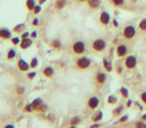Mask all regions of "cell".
<instances>
[{
  "label": "cell",
  "instance_id": "cell-1",
  "mask_svg": "<svg viewBox=\"0 0 146 128\" xmlns=\"http://www.w3.org/2000/svg\"><path fill=\"white\" fill-rule=\"evenodd\" d=\"M122 36H123V38L127 40V41L133 40L137 36V28L134 25H132V24L126 25L122 30Z\"/></svg>",
  "mask_w": 146,
  "mask_h": 128
},
{
  "label": "cell",
  "instance_id": "cell-2",
  "mask_svg": "<svg viewBox=\"0 0 146 128\" xmlns=\"http://www.w3.org/2000/svg\"><path fill=\"white\" fill-rule=\"evenodd\" d=\"M86 50V44H85V42L82 41V40H78L76 42H73L72 44V52L76 54V55H83Z\"/></svg>",
  "mask_w": 146,
  "mask_h": 128
},
{
  "label": "cell",
  "instance_id": "cell-3",
  "mask_svg": "<svg viewBox=\"0 0 146 128\" xmlns=\"http://www.w3.org/2000/svg\"><path fill=\"white\" fill-rule=\"evenodd\" d=\"M91 64H92V61H91V59L88 58V56L82 55L76 60V67L78 70H88L91 66Z\"/></svg>",
  "mask_w": 146,
  "mask_h": 128
},
{
  "label": "cell",
  "instance_id": "cell-4",
  "mask_svg": "<svg viewBox=\"0 0 146 128\" xmlns=\"http://www.w3.org/2000/svg\"><path fill=\"white\" fill-rule=\"evenodd\" d=\"M123 65L127 70H134L135 67L138 66V59L135 55L133 54H129L125 58V61H123Z\"/></svg>",
  "mask_w": 146,
  "mask_h": 128
},
{
  "label": "cell",
  "instance_id": "cell-5",
  "mask_svg": "<svg viewBox=\"0 0 146 128\" xmlns=\"http://www.w3.org/2000/svg\"><path fill=\"white\" fill-rule=\"evenodd\" d=\"M92 49L97 53H102L107 49V41L103 38H96L92 42Z\"/></svg>",
  "mask_w": 146,
  "mask_h": 128
},
{
  "label": "cell",
  "instance_id": "cell-6",
  "mask_svg": "<svg viewBox=\"0 0 146 128\" xmlns=\"http://www.w3.org/2000/svg\"><path fill=\"white\" fill-rule=\"evenodd\" d=\"M116 56L117 58H126L127 55H128V47H127V44L125 43H119L117 47H116Z\"/></svg>",
  "mask_w": 146,
  "mask_h": 128
},
{
  "label": "cell",
  "instance_id": "cell-7",
  "mask_svg": "<svg viewBox=\"0 0 146 128\" xmlns=\"http://www.w3.org/2000/svg\"><path fill=\"white\" fill-rule=\"evenodd\" d=\"M100 103H101V101H100L98 97L97 96H91L90 98L88 99V108L91 109V110H96V109L100 107Z\"/></svg>",
  "mask_w": 146,
  "mask_h": 128
},
{
  "label": "cell",
  "instance_id": "cell-8",
  "mask_svg": "<svg viewBox=\"0 0 146 128\" xmlns=\"http://www.w3.org/2000/svg\"><path fill=\"white\" fill-rule=\"evenodd\" d=\"M111 21V17H110V13H109L108 11H102L100 13V23L102 24V25L107 27L109 23H110Z\"/></svg>",
  "mask_w": 146,
  "mask_h": 128
},
{
  "label": "cell",
  "instance_id": "cell-9",
  "mask_svg": "<svg viewBox=\"0 0 146 128\" xmlns=\"http://www.w3.org/2000/svg\"><path fill=\"white\" fill-rule=\"evenodd\" d=\"M107 79H108V76H107V73L106 72H97L96 73V76H95V82L98 84V85H104L106 82H107Z\"/></svg>",
  "mask_w": 146,
  "mask_h": 128
},
{
  "label": "cell",
  "instance_id": "cell-10",
  "mask_svg": "<svg viewBox=\"0 0 146 128\" xmlns=\"http://www.w3.org/2000/svg\"><path fill=\"white\" fill-rule=\"evenodd\" d=\"M102 65H103V68L106 70V72H113V70H114V65H113V61H111L110 59L103 58V60H102Z\"/></svg>",
  "mask_w": 146,
  "mask_h": 128
},
{
  "label": "cell",
  "instance_id": "cell-11",
  "mask_svg": "<svg viewBox=\"0 0 146 128\" xmlns=\"http://www.w3.org/2000/svg\"><path fill=\"white\" fill-rule=\"evenodd\" d=\"M17 66H18V68H19V71H22V72H27V71H29L30 68H31V67H30V64L27 62L24 59H19V60H18Z\"/></svg>",
  "mask_w": 146,
  "mask_h": 128
},
{
  "label": "cell",
  "instance_id": "cell-12",
  "mask_svg": "<svg viewBox=\"0 0 146 128\" xmlns=\"http://www.w3.org/2000/svg\"><path fill=\"white\" fill-rule=\"evenodd\" d=\"M0 38L3 40H11L12 38V31L7 28H1L0 29Z\"/></svg>",
  "mask_w": 146,
  "mask_h": 128
},
{
  "label": "cell",
  "instance_id": "cell-13",
  "mask_svg": "<svg viewBox=\"0 0 146 128\" xmlns=\"http://www.w3.org/2000/svg\"><path fill=\"white\" fill-rule=\"evenodd\" d=\"M33 38L31 37H28V38H22V42L19 43V46H21V48L22 49H28V48H30L33 46Z\"/></svg>",
  "mask_w": 146,
  "mask_h": 128
},
{
  "label": "cell",
  "instance_id": "cell-14",
  "mask_svg": "<svg viewBox=\"0 0 146 128\" xmlns=\"http://www.w3.org/2000/svg\"><path fill=\"white\" fill-rule=\"evenodd\" d=\"M125 105L123 104H119L116 108H115L114 109V110L111 111V114H113V116L114 117H120L121 116V115H122L123 114V111H125Z\"/></svg>",
  "mask_w": 146,
  "mask_h": 128
},
{
  "label": "cell",
  "instance_id": "cell-15",
  "mask_svg": "<svg viewBox=\"0 0 146 128\" xmlns=\"http://www.w3.org/2000/svg\"><path fill=\"white\" fill-rule=\"evenodd\" d=\"M42 73H43V76L46 78H52L54 76V73H55V70H54L52 66H47V67H44V68H43Z\"/></svg>",
  "mask_w": 146,
  "mask_h": 128
},
{
  "label": "cell",
  "instance_id": "cell-16",
  "mask_svg": "<svg viewBox=\"0 0 146 128\" xmlns=\"http://www.w3.org/2000/svg\"><path fill=\"white\" fill-rule=\"evenodd\" d=\"M103 119V111L102 110H96L92 115V117H91V120L94 121V122H101Z\"/></svg>",
  "mask_w": 146,
  "mask_h": 128
},
{
  "label": "cell",
  "instance_id": "cell-17",
  "mask_svg": "<svg viewBox=\"0 0 146 128\" xmlns=\"http://www.w3.org/2000/svg\"><path fill=\"white\" fill-rule=\"evenodd\" d=\"M101 4H102L101 0H88V6L90 9H92V10L98 9L101 6Z\"/></svg>",
  "mask_w": 146,
  "mask_h": 128
},
{
  "label": "cell",
  "instance_id": "cell-18",
  "mask_svg": "<svg viewBox=\"0 0 146 128\" xmlns=\"http://www.w3.org/2000/svg\"><path fill=\"white\" fill-rule=\"evenodd\" d=\"M119 92H120V95H121L122 98H125V99H128L129 98V90L127 89L126 86H121L120 90H119Z\"/></svg>",
  "mask_w": 146,
  "mask_h": 128
},
{
  "label": "cell",
  "instance_id": "cell-19",
  "mask_svg": "<svg viewBox=\"0 0 146 128\" xmlns=\"http://www.w3.org/2000/svg\"><path fill=\"white\" fill-rule=\"evenodd\" d=\"M117 102H119V98H117L116 95H109L107 97V103L108 104L114 105V104H117Z\"/></svg>",
  "mask_w": 146,
  "mask_h": 128
},
{
  "label": "cell",
  "instance_id": "cell-20",
  "mask_svg": "<svg viewBox=\"0 0 146 128\" xmlns=\"http://www.w3.org/2000/svg\"><path fill=\"white\" fill-rule=\"evenodd\" d=\"M43 101H42V98H40V97H38V98H35L34 101H33V103H31V104H33V107H34V110L35 111H37L38 110V108L42 105V104H43Z\"/></svg>",
  "mask_w": 146,
  "mask_h": 128
},
{
  "label": "cell",
  "instance_id": "cell-21",
  "mask_svg": "<svg viewBox=\"0 0 146 128\" xmlns=\"http://www.w3.org/2000/svg\"><path fill=\"white\" fill-rule=\"evenodd\" d=\"M50 46H52L53 49H56V50H59V49H61L62 43H61V41H60V40H58V38H54V40L50 42Z\"/></svg>",
  "mask_w": 146,
  "mask_h": 128
},
{
  "label": "cell",
  "instance_id": "cell-22",
  "mask_svg": "<svg viewBox=\"0 0 146 128\" xmlns=\"http://www.w3.org/2000/svg\"><path fill=\"white\" fill-rule=\"evenodd\" d=\"M25 28H27V25L24 23H21V24H17V25L13 28V31L16 32V34H22L23 31H25Z\"/></svg>",
  "mask_w": 146,
  "mask_h": 128
},
{
  "label": "cell",
  "instance_id": "cell-23",
  "mask_svg": "<svg viewBox=\"0 0 146 128\" xmlns=\"http://www.w3.org/2000/svg\"><path fill=\"white\" fill-rule=\"evenodd\" d=\"M66 5H67V0H56L55 1V9L56 10H62Z\"/></svg>",
  "mask_w": 146,
  "mask_h": 128
},
{
  "label": "cell",
  "instance_id": "cell-24",
  "mask_svg": "<svg viewBox=\"0 0 146 128\" xmlns=\"http://www.w3.org/2000/svg\"><path fill=\"white\" fill-rule=\"evenodd\" d=\"M25 5H27V9H28L29 11H34L35 6L37 5V4H36L35 0H27V1H25Z\"/></svg>",
  "mask_w": 146,
  "mask_h": 128
},
{
  "label": "cell",
  "instance_id": "cell-25",
  "mask_svg": "<svg viewBox=\"0 0 146 128\" xmlns=\"http://www.w3.org/2000/svg\"><path fill=\"white\" fill-rule=\"evenodd\" d=\"M80 117L79 116H73L72 119H71V121H70V126L71 127H76V126H78L79 123H80Z\"/></svg>",
  "mask_w": 146,
  "mask_h": 128
},
{
  "label": "cell",
  "instance_id": "cell-26",
  "mask_svg": "<svg viewBox=\"0 0 146 128\" xmlns=\"http://www.w3.org/2000/svg\"><path fill=\"white\" fill-rule=\"evenodd\" d=\"M138 28H139V30H140V31L146 32V18H143V19H140Z\"/></svg>",
  "mask_w": 146,
  "mask_h": 128
},
{
  "label": "cell",
  "instance_id": "cell-27",
  "mask_svg": "<svg viewBox=\"0 0 146 128\" xmlns=\"http://www.w3.org/2000/svg\"><path fill=\"white\" fill-rule=\"evenodd\" d=\"M126 0H111V4L115 6V7H122L125 5Z\"/></svg>",
  "mask_w": 146,
  "mask_h": 128
},
{
  "label": "cell",
  "instance_id": "cell-28",
  "mask_svg": "<svg viewBox=\"0 0 146 128\" xmlns=\"http://www.w3.org/2000/svg\"><path fill=\"white\" fill-rule=\"evenodd\" d=\"M37 66H38V59L36 58V56H34V58L31 59V61H30V67H31L33 70H35Z\"/></svg>",
  "mask_w": 146,
  "mask_h": 128
},
{
  "label": "cell",
  "instance_id": "cell-29",
  "mask_svg": "<svg viewBox=\"0 0 146 128\" xmlns=\"http://www.w3.org/2000/svg\"><path fill=\"white\" fill-rule=\"evenodd\" d=\"M16 55H17V52H16L15 49H10V50L7 52V59H9V60L15 59V58H16Z\"/></svg>",
  "mask_w": 146,
  "mask_h": 128
},
{
  "label": "cell",
  "instance_id": "cell-30",
  "mask_svg": "<svg viewBox=\"0 0 146 128\" xmlns=\"http://www.w3.org/2000/svg\"><path fill=\"white\" fill-rule=\"evenodd\" d=\"M128 119H129V116H128L127 114L121 115V116L119 117V123H126L127 121H128Z\"/></svg>",
  "mask_w": 146,
  "mask_h": 128
},
{
  "label": "cell",
  "instance_id": "cell-31",
  "mask_svg": "<svg viewBox=\"0 0 146 128\" xmlns=\"http://www.w3.org/2000/svg\"><path fill=\"white\" fill-rule=\"evenodd\" d=\"M134 127H139V128H146V121H144V120H139V121H137V122L134 123Z\"/></svg>",
  "mask_w": 146,
  "mask_h": 128
},
{
  "label": "cell",
  "instance_id": "cell-32",
  "mask_svg": "<svg viewBox=\"0 0 146 128\" xmlns=\"http://www.w3.org/2000/svg\"><path fill=\"white\" fill-rule=\"evenodd\" d=\"M11 42H12V44L17 46V44H19L21 42H22V37H19V36H17V37H12L11 38Z\"/></svg>",
  "mask_w": 146,
  "mask_h": 128
},
{
  "label": "cell",
  "instance_id": "cell-33",
  "mask_svg": "<svg viewBox=\"0 0 146 128\" xmlns=\"http://www.w3.org/2000/svg\"><path fill=\"white\" fill-rule=\"evenodd\" d=\"M139 98H140L143 104L146 105V91H143V92H140V95H139Z\"/></svg>",
  "mask_w": 146,
  "mask_h": 128
},
{
  "label": "cell",
  "instance_id": "cell-34",
  "mask_svg": "<svg viewBox=\"0 0 146 128\" xmlns=\"http://www.w3.org/2000/svg\"><path fill=\"white\" fill-rule=\"evenodd\" d=\"M24 111H25V113H33V111H35L33 104H27L25 107H24Z\"/></svg>",
  "mask_w": 146,
  "mask_h": 128
},
{
  "label": "cell",
  "instance_id": "cell-35",
  "mask_svg": "<svg viewBox=\"0 0 146 128\" xmlns=\"http://www.w3.org/2000/svg\"><path fill=\"white\" fill-rule=\"evenodd\" d=\"M47 110H48V105L46 104V103H43V104H42V105L38 108L37 111H38V113H46Z\"/></svg>",
  "mask_w": 146,
  "mask_h": 128
},
{
  "label": "cell",
  "instance_id": "cell-36",
  "mask_svg": "<svg viewBox=\"0 0 146 128\" xmlns=\"http://www.w3.org/2000/svg\"><path fill=\"white\" fill-rule=\"evenodd\" d=\"M41 11H42V7H41V4H38V5H36V6H35V9H34V11H33V12H34V13H35V15H38V13H40V12H41Z\"/></svg>",
  "mask_w": 146,
  "mask_h": 128
},
{
  "label": "cell",
  "instance_id": "cell-37",
  "mask_svg": "<svg viewBox=\"0 0 146 128\" xmlns=\"http://www.w3.org/2000/svg\"><path fill=\"white\" fill-rule=\"evenodd\" d=\"M16 92H17V95H23L24 94V88L23 86H17Z\"/></svg>",
  "mask_w": 146,
  "mask_h": 128
},
{
  "label": "cell",
  "instance_id": "cell-38",
  "mask_svg": "<svg viewBox=\"0 0 146 128\" xmlns=\"http://www.w3.org/2000/svg\"><path fill=\"white\" fill-rule=\"evenodd\" d=\"M36 77V72L33 71V72H29L28 73V79H30V80H33V79Z\"/></svg>",
  "mask_w": 146,
  "mask_h": 128
},
{
  "label": "cell",
  "instance_id": "cell-39",
  "mask_svg": "<svg viewBox=\"0 0 146 128\" xmlns=\"http://www.w3.org/2000/svg\"><path fill=\"white\" fill-rule=\"evenodd\" d=\"M21 37H22V38H28V37H30V32H29V31H23L22 35H21Z\"/></svg>",
  "mask_w": 146,
  "mask_h": 128
},
{
  "label": "cell",
  "instance_id": "cell-40",
  "mask_svg": "<svg viewBox=\"0 0 146 128\" xmlns=\"http://www.w3.org/2000/svg\"><path fill=\"white\" fill-rule=\"evenodd\" d=\"M133 104H134V101H132L131 98H128V101H127V103H126V108H131Z\"/></svg>",
  "mask_w": 146,
  "mask_h": 128
},
{
  "label": "cell",
  "instance_id": "cell-41",
  "mask_svg": "<svg viewBox=\"0 0 146 128\" xmlns=\"http://www.w3.org/2000/svg\"><path fill=\"white\" fill-rule=\"evenodd\" d=\"M133 105H135L138 109H139V110H144V108H143V105L141 104H139V103L138 102H134V104H133Z\"/></svg>",
  "mask_w": 146,
  "mask_h": 128
},
{
  "label": "cell",
  "instance_id": "cell-42",
  "mask_svg": "<svg viewBox=\"0 0 146 128\" xmlns=\"http://www.w3.org/2000/svg\"><path fill=\"white\" fill-rule=\"evenodd\" d=\"M122 71H123V68H122V66H117L116 67V73H119V74H121V73H122Z\"/></svg>",
  "mask_w": 146,
  "mask_h": 128
},
{
  "label": "cell",
  "instance_id": "cell-43",
  "mask_svg": "<svg viewBox=\"0 0 146 128\" xmlns=\"http://www.w3.org/2000/svg\"><path fill=\"white\" fill-rule=\"evenodd\" d=\"M38 23H40V21H38V18H34V19H33V25H35V27H37V25H38Z\"/></svg>",
  "mask_w": 146,
  "mask_h": 128
},
{
  "label": "cell",
  "instance_id": "cell-44",
  "mask_svg": "<svg viewBox=\"0 0 146 128\" xmlns=\"http://www.w3.org/2000/svg\"><path fill=\"white\" fill-rule=\"evenodd\" d=\"M30 37H31V38H36V37H37V31H33L31 34H30Z\"/></svg>",
  "mask_w": 146,
  "mask_h": 128
},
{
  "label": "cell",
  "instance_id": "cell-45",
  "mask_svg": "<svg viewBox=\"0 0 146 128\" xmlns=\"http://www.w3.org/2000/svg\"><path fill=\"white\" fill-rule=\"evenodd\" d=\"M113 25L115 28H119V21L117 19H113Z\"/></svg>",
  "mask_w": 146,
  "mask_h": 128
},
{
  "label": "cell",
  "instance_id": "cell-46",
  "mask_svg": "<svg viewBox=\"0 0 146 128\" xmlns=\"http://www.w3.org/2000/svg\"><path fill=\"white\" fill-rule=\"evenodd\" d=\"M91 127H101V123H98V122H95L94 125H91Z\"/></svg>",
  "mask_w": 146,
  "mask_h": 128
},
{
  "label": "cell",
  "instance_id": "cell-47",
  "mask_svg": "<svg viewBox=\"0 0 146 128\" xmlns=\"http://www.w3.org/2000/svg\"><path fill=\"white\" fill-rule=\"evenodd\" d=\"M46 1H47V0H38V4H41V5H42V4H44Z\"/></svg>",
  "mask_w": 146,
  "mask_h": 128
},
{
  "label": "cell",
  "instance_id": "cell-48",
  "mask_svg": "<svg viewBox=\"0 0 146 128\" xmlns=\"http://www.w3.org/2000/svg\"><path fill=\"white\" fill-rule=\"evenodd\" d=\"M141 120L146 121V114H144V115H143V116H141Z\"/></svg>",
  "mask_w": 146,
  "mask_h": 128
},
{
  "label": "cell",
  "instance_id": "cell-49",
  "mask_svg": "<svg viewBox=\"0 0 146 128\" xmlns=\"http://www.w3.org/2000/svg\"><path fill=\"white\" fill-rule=\"evenodd\" d=\"M10 127L12 128V127H15V126L13 125H6V128H10Z\"/></svg>",
  "mask_w": 146,
  "mask_h": 128
},
{
  "label": "cell",
  "instance_id": "cell-50",
  "mask_svg": "<svg viewBox=\"0 0 146 128\" xmlns=\"http://www.w3.org/2000/svg\"><path fill=\"white\" fill-rule=\"evenodd\" d=\"M79 3H88V0H78Z\"/></svg>",
  "mask_w": 146,
  "mask_h": 128
}]
</instances>
